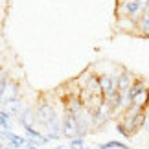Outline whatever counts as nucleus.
I'll list each match as a JSON object with an SVG mask.
<instances>
[{
    "instance_id": "nucleus-8",
    "label": "nucleus",
    "mask_w": 149,
    "mask_h": 149,
    "mask_svg": "<svg viewBox=\"0 0 149 149\" xmlns=\"http://www.w3.org/2000/svg\"><path fill=\"white\" fill-rule=\"evenodd\" d=\"M0 65H2V55H0Z\"/></svg>"
},
{
    "instance_id": "nucleus-3",
    "label": "nucleus",
    "mask_w": 149,
    "mask_h": 149,
    "mask_svg": "<svg viewBox=\"0 0 149 149\" xmlns=\"http://www.w3.org/2000/svg\"><path fill=\"white\" fill-rule=\"evenodd\" d=\"M98 83H100L101 96L107 98L116 90V74H98Z\"/></svg>"
},
{
    "instance_id": "nucleus-1",
    "label": "nucleus",
    "mask_w": 149,
    "mask_h": 149,
    "mask_svg": "<svg viewBox=\"0 0 149 149\" xmlns=\"http://www.w3.org/2000/svg\"><path fill=\"white\" fill-rule=\"evenodd\" d=\"M35 120H37L39 127L44 129L48 140H57L63 136L61 112L50 96H41L39 98L37 105H35Z\"/></svg>"
},
{
    "instance_id": "nucleus-6",
    "label": "nucleus",
    "mask_w": 149,
    "mask_h": 149,
    "mask_svg": "<svg viewBox=\"0 0 149 149\" xmlns=\"http://www.w3.org/2000/svg\"><path fill=\"white\" fill-rule=\"evenodd\" d=\"M83 146H85L83 138H72V140H70V146H68V149H83Z\"/></svg>"
},
{
    "instance_id": "nucleus-4",
    "label": "nucleus",
    "mask_w": 149,
    "mask_h": 149,
    "mask_svg": "<svg viewBox=\"0 0 149 149\" xmlns=\"http://www.w3.org/2000/svg\"><path fill=\"white\" fill-rule=\"evenodd\" d=\"M136 35L149 39V6L140 13L138 19H136Z\"/></svg>"
},
{
    "instance_id": "nucleus-5",
    "label": "nucleus",
    "mask_w": 149,
    "mask_h": 149,
    "mask_svg": "<svg viewBox=\"0 0 149 149\" xmlns=\"http://www.w3.org/2000/svg\"><path fill=\"white\" fill-rule=\"evenodd\" d=\"M116 30L120 33H131L136 35V20L129 17H116Z\"/></svg>"
},
{
    "instance_id": "nucleus-2",
    "label": "nucleus",
    "mask_w": 149,
    "mask_h": 149,
    "mask_svg": "<svg viewBox=\"0 0 149 149\" xmlns=\"http://www.w3.org/2000/svg\"><path fill=\"white\" fill-rule=\"evenodd\" d=\"M133 81H134L133 74H131L129 70H125V68H120V72L116 74V90L120 94L127 96L129 88L133 87Z\"/></svg>"
},
{
    "instance_id": "nucleus-7",
    "label": "nucleus",
    "mask_w": 149,
    "mask_h": 149,
    "mask_svg": "<svg viewBox=\"0 0 149 149\" xmlns=\"http://www.w3.org/2000/svg\"><path fill=\"white\" fill-rule=\"evenodd\" d=\"M26 149H39V147H37V146H30V144H28V147H26Z\"/></svg>"
}]
</instances>
